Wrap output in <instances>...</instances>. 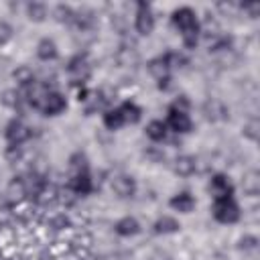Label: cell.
I'll return each mask as SVG.
<instances>
[{
    "mask_svg": "<svg viewBox=\"0 0 260 260\" xmlns=\"http://www.w3.org/2000/svg\"><path fill=\"white\" fill-rule=\"evenodd\" d=\"M4 138H6V144H10V146H22L26 140L32 138V128L24 120L12 118L4 126Z\"/></svg>",
    "mask_w": 260,
    "mask_h": 260,
    "instance_id": "cell-5",
    "label": "cell"
},
{
    "mask_svg": "<svg viewBox=\"0 0 260 260\" xmlns=\"http://www.w3.org/2000/svg\"><path fill=\"white\" fill-rule=\"evenodd\" d=\"M242 187H244V193H246V195L256 197V195L260 193V173H258L256 169H250L248 173H244Z\"/></svg>",
    "mask_w": 260,
    "mask_h": 260,
    "instance_id": "cell-25",
    "label": "cell"
},
{
    "mask_svg": "<svg viewBox=\"0 0 260 260\" xmlns=\"http://www.w3.org/2000/svg\"><path fill=\"white\" fill-rule=\"evenodd\" d=\"M240 8L244 12H248L250 18H258V14H260V4H240Z\"/></svg>",
    "mask_w": 260,
    "mask_h": 260,
    "instance_id": "cell-36",
    "label": "cell"
},
{
    "mask_svg": "<svg viewBox=\"0 0 260 260\" xmlns=\"http://www.w3.org/2000/svg\"><path fill=\"white\" fill-rule=\"evenodd\" d=\"M211 215L215 221H219L223 225H232V223L240 221L242 207L236 201V197H217L211 203Z\"/></svg>",
    "mask_w": 260,
    "mask_h": 260,
    "instance_id": "cell-3",
    "label": "cell"
},
{
    "mask_svg": "<svg viewBox=\"0 0 260 260\" xmlns=\"http://www.w3.org/2000/svg\"><path fill=\"white\" fill-rule=\"evenodd\" d=\"M102 124H104L108 130H112V132L120 130L122 126H126L124 116H122V112L118 110V106H116V108H106V110L102 112Z\"/></svg>",
    "mask_w": 260,
    "mask_h": 260,
    "instance_id": "cell-21",
    "label": "cell"
},
{
    "mask_svg": "<svg viewBox=\"0 0 260 260\" xmlns=\"http://www.w3.org/2000/svg\"><path fill=\"white\" fill-rule=\"evenodd\" d=\"M238 248H240V250H256V248H258V238L252 236V234H246L244 238H240Z\"/></svg>",
    "mask_w": 260,
    "mask_h": 260,
    "instance_id": "cell-33",
    "label": "cell"
},
{
    "mask_svg": "<svg viewBox=\"0 0 260 260\" xmlns=\"http://www.w3.org/2000/svg\"><path fill=\"white\" fill-rule=\"evenodd\" d=\"M6 199L12 205H18V203H22L26 199V181H24V177L18 175V177L10 179V183L6 187Z\"/></svg>",
    "mask_w": 260,
    "mask_h": 260,
    "instance_id": "cell-12",
    "label": "cell"
},
{
    "mask_svg": "<svg viewBox=\"0 0 260 260\" xmlns=\"http://www.w3.org/2000/svg\"><path fill=\"white\" fill-rule=\"evenodd\" d=\"M37 57H39L41 61H45V63L55 61V59L59 57V47H57V43H55L53 39H49V37H43V39L37 43Z\"/></svg>",
    "mask_w": 260,
    "mask_h": 260,
    "instance_id": "cell-19",
    "label": "cell"
},
{
    "mask_svg": "<svg viewBox=\"0 0 260 260\" xmlns=\"http://www.w3.org/2000/svg\"><path fill=\"white\" fill-rule=\"evenodd\" d=\"M207 189H209V193L213 195V199H217V197H234V193H236L234 183H232L230 177L223 175V173H215V175H211Z\"/></svg>",
    "mask_w": 260,
    "mask_h": 260,
    "instance_id": "cell-11",
    "label": "cell"
},
{
    "mask_svg": "<svg viewBox=\"0 0 260 260\" xmlns=\"http://www.w3.org/2000/svg\"><path fill=\"white\" fill-rule=\"evenodd\" d=\"M118 110L122 112L126 124H138V122L142 120V108H140L134 100H124V102L118 106Z\"/></svg>",
    "mask_w": 260,
    "mask_h": 260,
    "instance_id": "cell-20",
    "label": "cell"
},
{
    "mask_svg": "<svg viewBox=\"0 0 260 260\" xmlns=\"http://www.w3.org/2000/svg\"><path fill=\"white\" fill-rule=\"evenodd\" d=\"M65 73L69 77V83L81 89V87H87V81L91 79V73H93V65L85 53H77L67 61Z\"/></svg>",
    "mask_w": 260,
    "mask_h": 260,
    "instance_id": "cell-2",
    "label": "cell"
},
{
    "mask_svg": "<svg viewBox=\"0 0 260 260\" xmlns=\"http://www.w3.org/2000/svg\"><path fill=\"white\" fill-rule=\"evenodd\" d=\"M134 6H136V10H134V30L140 37L152 35V30L156 26V16H154L152 6L144 0H138Z\"/></svg>",
    "mask_w": 260,
    "mask_h": 260,
    "instance_id": "cell-4",
    "label": "cell"
},
{
    "mask_svg": "<svg viewBox=\"0 0 260 260\" xmlns=\"http://www.w3.org/2000/svg\"><path fill=\"white\" fill-rule=\"evenodd\" d=\"M146 69H148V73L152 75V79L156 81V87H158V89H162V91H165V89H169V87H171L173 71L169 69V65H167V61H165V57H162V55H156V57L148 59Z\"/></svg>",
    "mask_w": 260,
    "mask_h": 260,
    "instance_id": "cell-6",
    "label": "cell"
},
{
    "mask_svg": "<svg viewBox=\"0 0 260 260\" xmlns=\"http://www.w3.org/2000/svg\"><path fill=\"white\" fill-rule=\"evenodd\" d=\"M51 225H53L55 230H65V228L71 225V221H69V217H67L65 213H57V215L51 219Z\"/></svg>",
    "mask_w": 260,
    "mask_h": 260,
    "instance_id": "cell-35",
    "label": "cell"
},
{
    "mask_svg": "<svg viewBox=\"0 0 260 260\" xmlns=\"http://www.w3.org/2000/svg\"><path fill=\"white\" fill-rule=\"evenodd\" d=\"M110 187H112V191H114L120 199H130V197H134V195H136V189H138L136 179H134L132 175H126V173L114 175L112 181H110Z\"/></svg>",
    "mask_w": 260,
    "mask_h": 260,
    "instance_id": "cell-10",
    "label": "cell"
},
{
    "mask_svg": "<svg viewBox=\"0 0 260 260\" xmlns=\"http://www.w3.org/2000/svg\"><path fill=\"white\" fill-rule=\"evenodd\" d=\"M4 156H6V160L8 162H18L20 158H22V146H6V150H4Z\"/></svg>",
    "mask_w": 260,
    "mask_h": 260,
    "instance_id": "cell-34",
    "label": "cell"
},
{
    "mask_svg": "<svg viewBox=\"0 0 260 260\" xmlns=\"http://www.w3.org/2000/svg\"><path fill=\"white\" fill-rule=\"evenodd\" d=\"M14 205L12 203H4V205H0V228H4V225H10L12 221H14Z\"/></svg>",
    "mask_w": 260,
    "mask_h": 260,
    "instance_id": "cell-31",
    "label": "cell"
},
{
    "mask_svg": "<svg viewBox=\"0 0 260 260\" xmlns=\"http://www.w3.org/2000/svg\"><path fill=\"white\" fill-rule=\"evenodd\" d=\"M53 16H55L57 22L71 26V24H73V16H75V8L69 6V4H57V6L53 8Z\"/></svg>",
    "mask_w": 260,
    "mask_h": 260,
    "instance_id": "cell-26",
    "label": "cell"
},
{
    "mask_svg": "<svg viewBox=\"0 0 260 260\" xmlns=\"http://www.w3.org/2000/svg\"><path fill=\"white\" fill-rule=\"evenodd\" d=\"M2 102H4L8 108L18 110V108H20V102H24V98H22V93L16 91V89H6V91L2 93Z\"/></svg>",
    "mask_w": 260,
    "mask_h": 260,
    "instance_id": "cell-29",
    "label": "cell"
},
{
    "mask_svg": "<svg viewBox=\"0 0 260 260\" xmlns=\"http://www.w3.org/2000/svg\"><path fill=\"white\" fill-rule=\"evenodd\" d=\"M203 114H205V118L209 122H221V120H228V114L230 112H228V106L221 100L211 98V100H207L203 104Z\"/></svg>",
    "mask_w": 260,
    "mask_h": 260,
    "instance_id": "cell-13",
    "label": "cell"
},
{
    "mask_svg": "<svg viewBox=\"0 0 260 260\" xmlns=\"http://www.w3.org/2000/svg\"><path fill=\"white\" fill-rule=\"evenodd\" d=\"M171 24L181 35V43L185 49L193 51L201 39V20L191 6H179L171 12Z\"/></svg>",
    "mask_w": 260,
    "mask_h": 260,
    "instance_id": "cell-1",
    "label": "cell"
},
{
    "mask_svg": "<svg viewBox=\"0 0 260 260\" xmlns=\"http://www.w3.org/2000/svg\"><path fill=\"white\" fill-rule=\"evenodd\" d=\"M140 230H142V225L134 215H124L114 223V232L122 238H132V236L140 234Z\"/></svg>",
    "mask_w": 260,
    "mask_h": 260,
    "instance_id": "cell-15",
    "label": "cell"
},
{
    "mask_svg": "<svg viewBox=\"0 0 260 260\" xmlns=\"http://www.w3.org/2000/svg\"><path fill=\"white\" fill-rule=\"evenodd\" d=\"M83 171H89V160L83 152H73L69 156V175L73 173H83Z\"/></svg>",
    "mask_w": 260,
    "mask_h": 260,
    "instance_id": "cell-28",
    "label": "cell"
},
{
    "mask_svg": "<svg viewBox=\"0 0 260 260\" xmlns=\"http://www.w3.org/2000/svg\"><path fill=\"white\" fill-rule=\"evenodd\" d=\"M144 134H146L148 140H152V142H162V140H167L169 128H167V124H165L162 120H150V122L146 124V128H144Z\"/></svg>",
    "mask_w": 260,
    "mask_h": 260,
    "instance_id": "cell-22",
    "label": "cell"
},
{
    "mask_svg": "<svg viewBox=\"0 0 260 260\" xmlns=\"http://www.w3.org/2000/svg\"><path fill=\"white\" fill-rule=\"evenodd\" d=\"M242 130H244V136H246L248 140L256 142L258 136H260V122H258V118H250V120L244 124Z\"/></svg>",
    "mask_w": 260,
    "mask_h": 260,
    "instance_id": "cell-30",
    "label": "cell"
},
{
    "mask_svg": "<svg viewBox=\"0 0 260 260\" xmlns=\"http://www.w3.org/2000/svg\"><path fill=\"white\" fill-rule=\"evenodd\" d=\"M75 197H83V195H89L93 193V179H91V173L89 171H83V173H73L69 175V181L65 185Z\"/></svg>",
    "mask_w": 260,
    "mask_h": 260,
    "instance_id": "cell-9",
    "label": "cell"
},
{
    "mask_svg": "<svg viewBox=\"0 0 260 260\" xmlns=\"http://www.w3.org/2000/svg\"><path fill=\"white\" fill-rule=\"evenodd\" d=\"M43 116H59V114H63L65 110H67V98H65V93H61L59 89H49L45 95H43V100H41V104H39V108H37Z\"/></svg>",
    "mask_w": 260,
    "mask_h": 260,
    "instance_id": "cell-7",
    "label": "cell"
},
{
    "mask_svg": "<svg viewBox=\"0 0 260 260\" xmlns=\"http://www.w3.org/2000/svg\"><path fill=\"white\" fill-rule=\"evenodd\" d=\"M165 124L175 134H189L193 130V120H191L189 112L187 110L173 108V106L167 108V120H165Z\"/></svg>",
    "mask_w": 260,
    "mask_h": 260,
    "instance_id": "cell-8",
    "label": "cell"
},
{
    "mask_svg": "<svg viewBox=\"0 0 260 260\" xmlns=\"http://www.w3.org/2000/svg\"><path fill=\"white\" fill-rule=\"evenodd\" d=\"M12 79L16 81V85L20 87V89H26V87H30L37 79H35V73H32V69L28 67V65H18L14 71H12Z\"/></svg>",
    "mask_w": 260,
    "mask_h": 260,
    "instance_id": "cell-24",
    "label": "cell"
},
{
    "mask_svg": "<svg viewBox=\"0 0 260 260\" xmlns=\"http://www.w3.org/2000/svg\"><path fill=\"white\" fill-rule=\"evenodd\" d=\"M24 10H26V16H28L30 22H43V20H47V16H49L47 4H45V2H39V0L26 2Z\"/></svg>",
    "mask_w": 260,
    "mask_h": 260,
    "instance_id": "cell-23",
    "label": "cell"
},
{
    "mask_svg": "<svg viewBox=\"0 0 260 260\" xmlns=\"http://www.w3.org/2000/svg\"><path fill=\"white\" fill-rule=\"evenodd\" d=\"M98 24V16L91 8H75V16H73V24L77 30H91Z\"/></svg>",
    "mask_w": 260,
    "mask_h": 260,
    "instance_id": "cell-16",
    "label": "cell"
},
{
    "mask_svg": "<svg viewBox=\"0 0 260 260\" xmlns=\"http://www.w3.org/2000/svg\"><path fill=\"white\" fill-rule=\"evenodd\" d=\"M12 37H14V28H12V24H10L8 20L0 18V47L6 45V43H10Z\"/></svg>",
    "mask_w": 260,
    "mask_h": 260,
    "instance_id": "cell-32",
    "label": "cell"
},
{
    "mask_svg": "<svg viewBox=\"0 0 260 260\" xmlns=\"http://www.w3.org/2000/svg\"><path fill=\"white\" fill-rule=\"evenodd\" d=\"M195 205H197V201L189 191H179L169 199V207L179 213H191L195 209Z\"/></svg>",
    "mask_w": 260,
    "mask_h": 260,
    "instance_id": "cell-14",
    "label": "cell"
},
{
    "mask_svg": "<svg viewBox=\"0 0 260 260\" xmlns=\"http://www.w3.org/2000/svg\"><path fill=\"white\" fill-rule=\"evenodd\" d=\"M179 230H181V223L173 215H160L152 223V234H156V236H171V234H177Z\"/></svg>",
    "mask_w": 260,
    "mask_h": 260,
    "instance_id": "cell-18",
    "label": "cell"
},
{
    "mask_svg": "<svg viewBox=\"0 0 260 260\" xmlns=\"http://www.w3.org/2000/svg\"><path fill=\"white\" fill-rule=\"evenodd\" d=\"M162 57H165V61H167V65H169L171 71H175V69H183V67L189 63L187 55L181 53V51H167V53H162Z\"/></svg>",
    "mask_w": 260,
    "mask_h": 260,
    "instance_id": "cell-27",
    "label": "cell"
},
{
    "mask_svg": "<svg viewBox=\"0 0 260 260\" xmlns=\"http://www.w3.org/2000/svg\"><path fill=\"white\" fill-rule=\"evenodd\" d=\"M197 171V158L191 154H179L173 160V173L179 177H191Z\"/></svg>",
    "mask_w": 260,
    "mask_h": 260,
    "instance_id": "cell-17",
    "label": "cell"
}]
</instances>
